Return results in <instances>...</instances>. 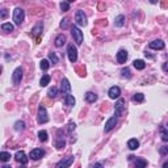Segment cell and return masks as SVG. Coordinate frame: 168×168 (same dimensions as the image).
I'll list each match as a JSON object with an SVG mask.
<instances>
[{"label":"cell","mask_w":168,"mask_h":168,"mask_svg":"<svg viewBox=\"0 0 168 168\" xmlns=\"http://www.w3.org/2000/svg\"><path fill=\"white\" fill-rule=\"evenodd\" d=\"M24 19H25L24 9L20 8V7L15 8V11H13V21H15V24L16 25H21L22 21H24Z\"/></svg>","instance_id":"obj_1"},{"label":"cell","mask_w":168,"mask_h":168,"mask_svg":"<svg viewBox=\"0 0 168 168\" xmlns=\"http://www.w3.org/2000/svg\"><path fill=\"white\" fill-rule=\"evenodd\" d=\"M38 124H46L49 121V116H47V110L43 105L38 106V116H37Z\"/></svg>","instance_id":"obj_2"},{"label":"cell","mask_w":168,"mask_h":168,"mask_svg":"<svg viewBox=\"0 0 168 168\" xmlns=\"http://www.w3.org/2000/svg\"><path fill=\"white\" fill-rule=\"evenodd\" d=\"M71 34H72V37H74V41L76 42V45H82V42H83V33H82V30L76 26V25L71 26Z\"/></svg>","instance_id":"obj_3"},{"label":"cell","mask_w":168,"mask_h":168,"mask_svg":"<svg viewBox=\"0 0 168 168\" xmlns=\"http://www.w3.org/2000/svg\"><path fill=\"white\" fill-rule=\"evenodd\" d=\"M75 22L78 26H85L87 25V16L83 11H76L75 13Z\"/></svg>","instance_id":"obj_4"},{"label":"cell","mask_w":168,"mask_h":168,"mask_svg":"<svg viewBox=\"0 0 168 168\" xmlns=\"http://www.w3.org/2000/svg\"><path fill=\"white\" fill-rule=\"evenodd\" d=\"M67 55H68L70 62L75 63L78 61V50L74 45H68V47H67Z\"/></svg>","instance_id":"obj_5"},{"label":"cell","mask_w":168,"mask_h":168,"mask_svg":"<svg viewBox=\"0 0 168 168\" xmlns=\"http://www.w3.org/2000/svg\"><path fill=\"white\" fill-rule=\"evenodd\" d=\"M114 113H116L117 117L122 116L125 113V100L124 99H118V101L116 103V106H114Z\"/></svg>","instance_id":"obj_6"},{"label":"cell","mask_w":168,"mask_h":168,"mask_svg":"<svg viewBox=\"0 0 168 168\" xmlns=\"http://www.w3.org/2000/svg\"><path fill=\"white\" fill-rule=\"evenodd\" d=\"M21 79H22V68H21V67H17V68L13 71V74H12L13 85H19V84L21 83Z\"/></svg>","instance_id":"obj_7"},{"label":"cell","mask_w":168,"mask_h":168,"mask_svg":"<svg viewBox=\"0 0 168 168\" xmlns=\"http://www.w3.org/2000/svg\"><path fill=\"white\" fill-rule=\"evenodd\" d=\"M15 159H16L17 163L22 164V166H26L28 164V158H26V155H25L24 151H17V152L15 154Z\"/></svg>","instance_id":"obj_8"},{"label":"cell","mask_w":168,"mask_h":168,"mask_svg":"<svg viewBox=\"0 0 168 168\" xmlns=\"http://www.w3.org/2000/svg\"><path fill=\"white\" fill-rule=\"evenodd\" d=\"M45 155V150H42V148H34V150L30 151V159H33V160H40L42 156Z\"/></svg>","instance_id":"obj_9"},{"label":"cell","mask_w":168,"mask_h":168,"mask_svg":"<svg viewBox=\"0 0 168 168\" xmlns=\"http://www.w3.org/2000/svg\"><path fill=\"white\" fill-rule=\"evenodd\" d=\"M117 125V116L114 117H110V118L108 120V121L105 122V126H104V130L108 133V131H110L112 129H114V126Z\"/></svg>","instance_id":"obj_10"},{"label":"cell","mask_w":168,"mask_h":168,"mask_svg":"<svg viewBox=\"0 0 168 168\" xmlns=\"http://www.w3.org/2000/svg\"><path fill=\"white\" fill-rule=\"evenodd\" d=\"M108 95H109V97H110V99L116 100V99H118L120 95H121V89H120V87L114 85V87H112V88L109 89Z\"/></svg>","instance_id":"obj_11"},{"label":"cell","mask_w":168,"mask_h":168,"mask_svg":"<svg viewBox=\"0 0 168 168\" xmlns=\"http://www.w3.org/2000/svg\"><path fill=\"white\" fill-rule=\"evenodd\" d=\"M72 163H74V156H70V158L63 159V160L58 162V163H57V167H58V168H67V167L71 166Z\"/></svg>","instance_id":"obj_12"},{"label":"cell","mask_w":168,"mask_h":168,"mask_svg":"<svg viewBox=\"0 0 168 168\" xmlns=\"http://www.w3.org/2000/svg\"><path fill=\"white\" fill-rule=\"evenodd\" d=\"M148 46H150V49H154V50H162V49H164V42L162 40H155V41L150 42Z\"/></svg>","instance_id":"obj_13"},{"label":"cell","mask_w":168,"mask_h":168,"mask_svg":"<svg viewBox=\"0 0 168 168\" xmlns=\"http://www.w3.org/2000/svg\"><path fill=\"white\" fill-rule=\"evenodd\" d=\"M127 59V51L126 50H120L117 53V62L118 63H125Z\"/></svg>","instance_id":"obj_14"},{"label":"cell","mask_w":168,"mask_h":168,"mask_svg":"<svg viewBox=\"0 0 168 168\" xmlns=\"http://www.w3.org/2000/svg\"><path fill=\"white\" fill-rule=\"evenodd\" d=\"M75 103H76V100H75V97L72 95H70V93L64 95V104L67 106H74Z\"/></svg>","instance_id":"obj_15"},{"label":"cell","mask_w":168,"mask_h":168,"mask_svg":"<svg viewBox=\"0 0 168 168\" xmlns=\"http://www.w3.org/2000/svg\"><path fill=\"white\" fill-rule=\"evenodd\" d=\"M62 92H64V93H70L71 92V84H70L68 80L64 78V79L62 80Z\"/></svg>","instance_id":"obj_16"},{"label":"cell","mask_w":168,"mask_h":168,"mask_svg":"<svg viewBox=\"0 0 168 168\" xmlns=\"http://www.w3.org/2000/svg\"><path fill=\"white\" fill-rule=\"evenodd\" d=\"M42 29H43V24H42V22H38V24L32 29V34L34 36V37H37V36H40L42 33Z\"/></svg>","instance_id":"obj_17"},{"label":"cell","mask_w":168,"mask_h":168,"mask_svg":"<svg viewBox=\"0 0 168 168\" xmlns=\"http://www.w3.org/2000/svg\"><path fill=\"white\" fill-rule=\"evenodd\" d=\"M64 42H66V36H64V34H59V36H57V38H55L54 45L57 47H61V46H63V45H64Z\"/></svg>","instance_id":"obj_18"},{"label":"cell","mask_w":168,"mask_h":168,"mask_svg":"<svg viewBox=\"0 0 168 168\" xmlns=\"http://www.w3.org/2000/svg\"><path fill=\"white\" fill-rule=\"evenodd\" d=\"M127 147L130 148V150H137V148L139 147V142H138V139H135V138L129 139V142H127Z\"/></svg>","instance_id":"obj_19"},{"label":"cell","mask_w":168,"mask_h":168,"mask_svg":"<svg viewBox=\"0 0 168 168\" xmlns=\"http://www.w3.org/2000/svg\"><path fill=\"white\" fill-rule=\"evenodd\" d=\"M133 66L135 67L137 70H143L145 67H146V63H145V61H142V59H135L133 62Z\"/></svg>","instance_id":"obj_20"},{"label":"cell","mask_w":168,"mask_h":168,"mask_svg":"<svg viewBox=\"0 0 168 168\" xmlns=\"http://www.w3.org/2000/svg\"><path fill=\"white\" fill-rule=\"evenodd\" d=\"M13 29H15V26H13L11 22H4V24H1V30L3 32L9 33V32H13Z\"/></svg>","instance_id":"obj_21"},{"label":"cell","mask_w":168,"mask_h":168,"mask_svg":"<svg viewBox=\"0 0 168 168\" xmlns=\"http://www.w3.org/2000/svg\"><path fill=\"white\" fill-rule=\"evenodd\" d=\"M114 24H116V26H118V28L124 26V25H125V16L124 15L117 16L116 20H114Z\"/></svg>","instance_id":"obj_22"},{"label":"cell","mask_w":168,"mask_h":168,"mask_svg":"<svg viewBox=\"0 0 168 168\" xmlns=\"http://www.w3.org/2000/svg\"><path fill=\"white\" fill-rule=\"evenodd\" d=\"M85 100L88 103H95L97 100V95L93 93V92H87L85 93Z\"/></svg>","instance_id":"obj_23"},{"label":"cell","mask_w":168,"mask_h":168,"mask_svg":"<svg viewBox=\"0 0 168 168\" xmlns=\"http://www.w3.org/2000/svg\"><path fill=\"white\" fill-rule=\"evenodd\" d=\"M49 83H50V76L49 75H43V76L41 78V80H40V85L41 87H46Z\"/></svg>","instance_id":"obj_24"},{"label":"cell","mask_w":168,"mask_h":168,"mask_svg":"<svg viewBox=\"0 0 168 168\" xmlns=\"http://www.w3.org/2000/svg\"><path fill=\"white\" fill-rule=\"evenodd\" d=\"M133 101H135V103H143L145 101V95L143 93H135L133 96Z\"/></svg>","instance_id":"obj_25"},{"label":"cell","mask_w":168,"mask_h":168,"mask_svg":"<svg viewBox=\"0 0 168 168\" xmlns=\"http://www.w3.org/2000/svg\"><path fill=\"white\" fill-rule=\"evenodd\" d=\"M11 159V154L9 152H5V151H3V152H0V160L3 162V163H5V162H8Z\"/></svg>","instance_id":"obj_26"},{"label":"cell","mask_w":168,"mask_h":168,"mask_svg":"<svg viewBox=\"0 0 168 168\" xmlns=\"http://www.w3.org/2000/svg\"><path fill=\"white\" fill-rule=\"evenodd\" d=\"M160 135H162V141L168 142V130L166 127H160Z\"/></svg>","instance_id":"obj_27"},{"label":"cell","mask_w":168,"mask_h":168,"mask_svg":"<svg viewBox=\"0 0 168 168\" xmlns=\"http://www.w3.org/2000/svg\"><path fill=\"white\" fill-rule=\"evenodd\" d=\"M15 130L16 131H22L25 130V122L24 121H17L15 124Z\"/></svg>","instance_id":"obj_28"},{"label":"cell","mask_w":168,"mask_h":168,"mask_svg":"<svg viewBox=\"0 0 168 168\" xmlns=\"http://www.w3.org/2000/svg\"><path fill=\"white\" fill-rule=\"evenodd\" d=\"M40 67H41V70L46 71V70H49V67H50V62L47 59H42L41 63H40Z\"/></svg>","instance_id":"obj_29"},{"label":"cell","mask_w":168,"mask_h":168,"mask_svg":"<svg viewBox=\"0 0 168 168\" xmlns=\"http://www.w3.org/2000/svg\"><path fill=\"white\" fill-rule=\"evenodd\" d=\"M38 138H40L41 142H46L47 141V131H45V130L38 131Z\"/></svg>","instance_id":"obj_30"},{"label":"cell","mask_w":168,"mask_h":168,"mask_svg":"<svg viewBox=\"0 0 168 168\" xmlns=\"http://www.w3.org/2000/svg\"><path fill=\"white\" fill-rule=\"evenodd\" d=\"M146 166H147V160H145V159H137V162H135L137 168H142V167H146Z\"/></svg>","instance_id":"obj_31"},{"label":"cell","mask_w":168,"mask_h":168,"mask_svg":"<svg viewBox=\"0 0 168 168\" xmlns=\"http://www.w3.org/2000/svg\"><path fill=\"white\" fill-rule=\"evenodd\" d=\"M47 95H49V97H57V95H58V88L57 87H53V88H50L49 89V92H47Z\"/></svg>","instance_id":"obj_32"},{"label":"cell","mask_w":168,"mask_h":168,"mask_svg":"<svg viewBox=\"0 0 168 168\" xmlns=\"http://www.w3.org/2000/svg\"><path fill=\"white\" fill-rule=\"evenodd\" d=\"M49 59L51 61L53 62V64H57L58 62H59V59H58V57H57V54H55V53H49Z\"/></svg>","instance_id":"obj_33"},{"label":"cell","mask_w":168,"mask_h":168,"mask_svg":"<svg viewBox=\"0 0 168 168\" xmlns=\"http://www.w3.org/2000/svg\"><path fill=\"white\" fill-rule=\"evenodd\" d=\"M61 9H62L63 12H67V11H70V4H68V1H62V3H61Z\"/></svg>","instance_id":"obj_34"},{"label":"cell","mask_w":168,"mask_h":168,"mask_svg":"<svg viewBox=\"0 0 168 168\" xmlns=\"http://www.w3.org/2000/svg\"><path fill=\"white\" fill-rule=\"evenodd\" d=\"M122 76H125V78H131V72H130V70L127 68V67H126V68H122Z\"/></svg>","instance_id":"obj_35"},{"label":"cell","mask_w":168,"mask_h":168,"mask_svg":"<svg viewBox=\"0 0 168 168\" xmlns=\"http://www.w3.org/2000/svg\"><path fill=\"white\" fill-rule=\"evenodd\" d=\"M64 145H66V142H64V139H62V138H59L57 141V143H55V146H57L58 148H62V147H64Z\"/></svg>","instance_id":"obj_36"},{"label":"cell","mask_w":168,"mask_h":168,"mask_svg":"<svg viewBox=\"0 0 168 168\" xmlns=\"http://www.w3.org/2000/svg\"><path fill=\"white\" fill-rule=\"evenodd\" d=\"M159 152L162 154V155H168V147L167 146H162L159 148Z\"/></svg>","instance_id":"obj_37"},{"label":"cell","mask_w":168,"mask_h":168,"mask_svg":"<svg viewBox=\"0 0 168 168\" xmlns=\"http://www.w3.org/2000/svg\"><path fill=\"white\" fill-rule=\"evenodd\" d=\"M67 26H68V19H63V20L61 21V28H63V29H66Z\"/></svg>","instance_id":"obj_38"},{"label":"cell","mask_w":168,"mask_h":168,"mask_svg":"<svg viewBox=\"0 0 168 168\" xmlns=\"http://www.w3.org/2000/svg\"><path fill=\"white\" fill-rule=\"evenodd\" d=\"M75 127H76V125H75L74 122H70L68 124V133H72V130H75Z\"/></svg>","instance_id":"obj_39"},{"label":"cell","mask_w":168,"mask_h":168,"mask_svg":"<svg viewBox=\"0 0 168 168\" xmlns=\"http://www.w3.org/2000/svg\"><path fill=\"white\" fill-rule=\"evenodd\" d=\"M162 68H163V71H164V72H168V62L163 63V66H162Z\"/></svg>","instance_id":"obj_40"},{"label":"cell","mask_w":168,"mask_h":168,"mask_svg":"<svg viewBox=\"0 0 168 168\" xmlns=\"http://www.w3.org/2000/svg\"><path fill=\"white\" fill-rule=\"evenodd\" d=\"M5 17H7V9H3V11H1V19L4 20Z\"/></svg>","instance_id":"obj_41"},{"label":"cell","mask_w":168,"mask_h":168,"mask_svg":"<svg viewBox=\"0 0 168 168\" xmlns=\"http://www.w3.org/2000/svg\"><path fill=\"white\" fill-rule=\"evenodd\" d=\"M159 1V0H150V3H151V4H156V3H158Z\"/></svg>","instance_id":"obj_42"},{"label":"cell","mask_w":168,"mask_h":168,"mask_svg":"<svg viewBox=\"0 0 168 168\" xmlns=\"http://www.w3.org/2000/svg\"><path fill=\"white\" fill-rule=\"evenodd\" d=\"M93 167H103V164H101V163H96Z\"/></svg>","instance_id":"obj_43"},{"label":"cell","mask_w":168,"mask_h":168,"mask_svg":"<svg viewBox=\"0 0 168 168\" xmlns=\"http://www.w3.org/2000/svg\"><path fill=\"white\" fill-rule=\"evenodd\" d=\"M163 167H164V168H168V162H166V163L163 164Z\"/></svg>","instance_id":"obj_44"},{"label":"cell","mask_w":168,"mask_h":168,"mask_svg":"<svg viewBox=\"0 0 168 168\" xmlns=\"http://www.w3.org/2000/svg\"><path fill=\"white\" fill-rule=\"evenodd\" d=\"M67 1H68V3H72V1H75V0H67Z\"/></svg>","instance_id":"obj_45"}]
</instances>
